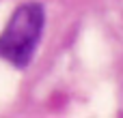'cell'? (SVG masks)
<instances>
[{
  "instance_id": "6da1fadb",
  "label": "cell",
  "mask_w": 123,
  "mask_h": 118,
  "mask_svg": "<svg viewBox=\"0 0 123 118\" xmlns=\"http://www.w3.org/2000/svg\"><path fill=\"white\" fill-rule=\"evenodd\" d=\"M43 24L45 13L39 2H24L17 6L0 34V58L17 69L28 67L39 45Z\"/></svg>"
}]
</instances>
